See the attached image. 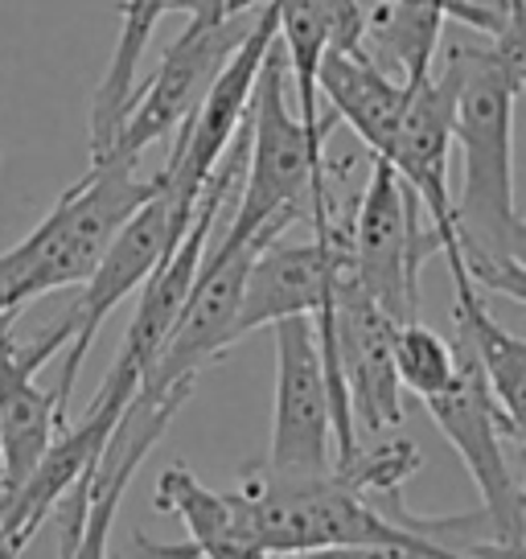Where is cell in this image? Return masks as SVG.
<instances>
[{
    "label": "cell",
    "instance_id": "cell-1",
    "mask_svg": "<svg viewBox=\"0 0 526 559\" xmlns=\"http://www.w3.org/2000/svg\"><path fill=\"white\" fill-rule=\"evenodd\" d=\"M456 53L453 148H461V193L453 198V223L461 260L474 284L523 305L526 227L514 198V104L526 87L523 17H510L486 46L465 41Z\"/></svg>",
    "mask_w": 526,
    "mask_h": 559
},
{
    "label": "cell",
    "instance_id": "cell-2",
    "mask_svg": "<svg viewBox=\"0 0 526 559\" xmlns=\"http://www.w3.org/2000/svg\"><path fill=\"white\" fill-rule=\"evenodd\" d=\"M132 160H91L71 190L58 193L50 214L17 247L0 251V313L25 309L58 288H79L123 227V218L157 190V177H141Z\"/></svg>",
    "mask_w": 526,
    "mask_h": 559
},
{
    "label": "cell",
    "instance_id": "cell-3",
    "mask_svg": "<svg viewBox=\"0 0 526 559\" xmlns=\"http://www.w3.org/2000/svg\"><path fill=\"white\" fill-rule=\"evenodd\" d=\"M251 140H247V165H243V193L239 210L230 218L227 235L214 247H206L202 260L230 255L243 243L260 235H284L292 227L300 206V193L309 190L313 198V223L334 218V198H330V165H321L300 132V120L288 111V62H284L280 37L263 58L251 107H247Z\"/></svg>",
    "mask_w": 526,
    "mask_h": 559
},
{
    "label": "cell",
    "instance_id": "cell-4",
    "mask_svg": "<svg viewBox=\"0 0 526 559\" xmlns=\"http://www.w3.org/2000/svg\"><path fill=\"white\" fill-rule=\"evenodd\" d=\"M235 502L247 535L260 543L267 559L316 551V547H354V543L437 547L416 531L383 519L334 469L321 477H272L263 469H247L243 489H235Z\"/></svg>",
    "mask_w": 526,
    "mask_h": 559
},
{
    "label": "cell",
    "instance_id": "cell-5",
    "mask_svg": "<svg viewBox=\"0 0 526 559\" xmlns=\"http://www.w3.org/2000/svg\"><path fill=\"white\" fill-rule=\"evenodd\" d=\"M177 9L190 17L186 29L177 34L169 50L160 53L148 83L141 91H132L120 128L111 132L104 153L91 160H132V165H141V157L153 144L174 140L177 128L190 120L193 107L202 104V95L211 91L218 70L227 67V58L247 37L251 21L260 13V9L230 13L223 0H177Z\"/></svg>",
    "mask_w": 526,
    "mask_h": 559
},
{
    "label": "cell",
    "instance_id": "cell-6",
    "mask_svg": "<svg viewBox=\"0 0 526 559\" xmlns=\"http://www.w3.org/2000/svg\"><path fill=\"white\" fill-rule=\"evenodd\" d=\"M193 202L190 193L174 190L165 177L157 174V190L144 198L141 206L123 218V227L111 235V243L104 247V255L95 263L79 288L83 297L67 313V325H71V337H67V367H62V379L53 386V400H58V416L67 412V400H71L74 383L83 374V362H87L91 346H95V333L104 330V321L123 300L141 288L144 280L153 276L157 267L190 227L193 218Z\"/></svg>",
    "mask_w": 526,
    "mask_h": 559
},
{
    "label": "cell",
    "instance_id": "cell-7",
    "mask_svg": "<svg viewBox=\"0 0 526 559\" xmlns=\"http://www.w3.org/2000/svg\"><path fill=\"white\" fill-rule=\"evenodd\" d=\"M453 383L420 403L428 407L440 437L449 440L456 456L465 461V469H469L477 493H481V514L493 523L498 539L514 551H523V481L514 473V456L506 453V444L523 449V428L510 424L506 412L498 407L486 374L477 367L474 349L461 337L453 342Z\"/></svg>",
    "mask_w": 526,
    "mask_h": 559
},
{
    "label": "cell",
    "instance_id": "cell-8",
    "mask_svg": "<svg viewBox=\"0 0 526 559\" xmlns=\"http://www.w3.org/2000/svg\"><path fill=\"white\" fill-rule=\"evenodd\" d=\"M423 251L432 247L423 243L416 198L386 160L374 157L367 190L346 227V276L399 325L411 321L420 305L416 280Z\"/></svg>",
    "mask_w": 526,
    "mask_h": 559
},
{
    "label": "cell",
    "instance_id": "cell-9",
    "mask_svg": "<svg viewBox=\"0 0 526 559\" xmlns=\"http://www.w3.org/2000/svg\"><path fill=\"white\" fill-rule=\"evenodd\" d=\"M456 91H461V53L449 46L444 70L428 74L420 87L411 91L404 107L399 132L391 140L383 157L395 177L416 198L420 214H428V239L444 251L449 276L465 280V260H461V239L453 223V186H449V157H453V116H456Z\"/></svg>",
    "mask_w": 526,
    "mask_h": 559
},
{
    "label": "cell",
    "instance_id": "cell-10",
    "mask_svg": "<svg viewBox=\"0 0 526 559\" xmlns=\"http://www.w3.org/2000/svg\"><path fill=\"white\" fill-rule=\"evenodd\" d=\"M267 330L276 333V412L260 469L272 477H321L334 469V416L313 317H284Z\"/></svg>",
    "mask_w": 526,
    "mask_h": 559
},
{
    "label": "cell",
    "instance_id": "cell-11",
    "mask_svg": "<svg viewBox=\"0 0 526 559\" xmlns=\"http://www.w3.org/2000/svg\"><path fill=\"white\" fill-rule=\"evenodd\" d=\"M313 330L321 342L334 349V367L346 383L358 437H386L391 428L404 424V386L395 379L391 337L395 321L346 276L334 284V297L325 309L313 313Z\"/></svg>",
    "mask_w": 526,
    "mask_h": 559
},
{
    "label": "cell",
    "instance_id": "cell-12",
    "mask_svg": "<svg viewBox=\"0 0 526 559\" xmlns=\"http://www.w3.org/2000/svg\"><path fill=\"white\" fill-rule=\"evenodd\" d=\"M272 41H276V4L267 0V4H260L247 37L227 58V67L218 70L211 91L202 95V104L193 107V116L169 140V160H165L160 177L174 190L198 198V190L206 186V177L223 160L235 132L243 128L247 107H251V91H255V79H260V67L267 50H272Z\"/></svg>",
    "mask_w": 526,
    "mask_h": 559
},
{
    "label": "cell",
    "instance_id": "cell-13",
    "mask_svg": "<svg viewBox=\"0 0 526 559\" xmlns=\"http://www.w3.org/2000/svg\"><path fill=\"white\" fill-rule=\"evenodd\" d=\"M342 267H346V227H337L334 218L313 223L309 243H284V239L263 243L247 267L235 342L263 325H276L284 317H313L316 309H325Z\"/></svg>",
    "mask_w": 526,
    "mask_h": 559
},
{
    "label": "cell",
    "instance_id": "cell-14",
    "mask_svg": "<svg viewBox=\"0 0 526 559\" xmlns=\"http://www.w3.org/2000/svg\"><path fill=\"white\" fill-rule=\"evenodd\" d=\"M13 321H17V309L0 313V481L9 489H17L34 473V465L50 449L53 432L62 424L53 391L37 386L34 374L71 337V325L62 321L37 346L17 349Z\"/></svg>",
    "mask_w": 526,
    "mask_h": 559
},
{
    "label": "cell",
    "instance_id": "cell-15",
    "mask_svg": "<svg viewBox=\"0 0 526 559\" xmlns=\"http://www.w3.org/2000/svg\"><path fill=\"white\" fill-rule=\"evenodd\" d=\"M316 91L330 99L337 120L350 123L354 136L362 140L374 157H383L399 132L404 107L416 87L391 79L362 50H325L321 70H316Z\"/></svg>",
    "mask_w": 526,
    "mask_h": 559
},
{
    "label": "cell",
    "instance_id": "cell-16",
    "mask_svg": "<svg viewBox=\"0 0 526 559\" xmlns=\"http://www.w3.org/2000/svg\"><path fill=\"white\" fill-rule=\"evenodd\" d=\"M153 507L169 510L186 523L198 559H267L260 551V543L247 535L235 493H218V489L202 486L186 465H169L160 473Z\"/></svg>",
    "mask_w": 526,
    "mask_h": 559
},
{
    "label": "cell",
    "instance_id": "cell-17",
    "mask_svg": "<svg viewBox=\"0 0 526 559\" xmlns=\"http://www.w3.org/2000/svg\"><path fill=\"white\" fill-rule=\"evenodd\" d=\"M444 13L428 4H386V0H367L362 17V53L391 79L407 87H420L432 74L444 34Z\"/></svg>",
    "mask_w": 526,
    "mask_h": 559
},
{
    "label": "cell",
    "instance_id": "cell-18",
    "mask_svg": "<svg viewBox=\"0 0 526 559\" xmlns=\"http://www.w3.org/2000/svg\"><path fill=\"white\" fill-rule=\"evenodd\" d=\"M453 321L456 337L474 349L477 367L490 383L498 407L506 412L510 424L523 428V391H526V346L518 333L502 330L493 313L486 309V300L477 297L474 280H453Z\"/></svg>",
    "mask_w": 526,
    "mask_h": 559
},
{
    "label": "cell",
    "instance_id": "cell-19",
    "mask_svg": "<svg viewBox=\"0 0 526 559\" xmlns=\"http://www.w3.org/2000/svg\"><path fill=\"white\" fill-rule=\"evenodd\" d=\"M177 0H123L120 4V34H116V50L107 58V70L91 99V157H99L107 148L111 132L120 128L123 107L136 91V70L148 50V37L160 25L165 13H174Z\"/></svg>",
    "mask_w": 526,
    "mask_h": 559
},
{
    "label": "cell",
    "instance_id": "cell-20",
    "mask_svg": "<svg viewBox=\"0 0 526 559\" xmlns=\"http://www.w3.org/2000/svg\"><path fill=\"white\" fill-rule=\"evenodd\" d=\"M391 358H395V379L404 391H411L416 400H428L453 383L456 370V349L449 337H440L437 330L420 325L416 317L395 325L391 337Z\"/></svg>",
    "mask_w": 526,
    "mask_h": 559
},
{
    "label": "cell",
    "instance_id": "cell-21",
    "mask_svg": "<svg viewBox=\"0 0 526 559\" xmlns=\"http://www.w3.org/2000/svg\"><path fill=\"white\" fill-rule=\"evenodd\" d=\"M230 13H243V9H260V4H267V0H223Z\"/></svg>",
    "mask_w": 526,
    "mask_h": 559
}]
</instances>
